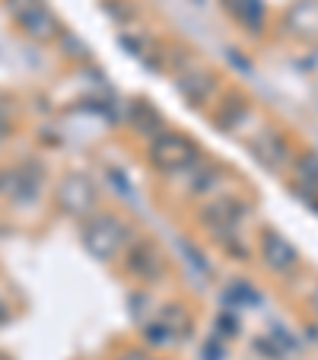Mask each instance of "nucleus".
I'll return each instance as SVG.
<instances>
[{
  "label": "nucleus",
  "mask_w": 318,
  "mask_h": 360,
  "mask_svg": "<svg viewBox=\"0 0 318 360\" xmlns=\"http://www.w3.org/2000/svg\"><path fill=\"white\" fill-rule=\"evenodd\" d=\"M86 245L93 249V255L109 259L124 245V226L115 217H99L93 226L86 230Z\"/></svg>",
  "instance_id": "obj_1"
},
{
  "label": "nucleus",
  "mask_w": 318,
  "mask_h": 360,
  "mask_svg": "<svg viewBox=\"0 0 318 360\" xmlns=\"http://www.w3.org/2000/svg\"><path fill=\"white\" fill-rule=\"evenodd\" d=\"M261 255L267 259V265L277 268V271H286V268L296 265V249H293L280 233H271V230L261 236Z\"/></svg>",
  "instance_id": "obj_2"
},
{
  "label": "nucleus",
  "mask_w": 318,
  "mask_h": 360,
  "mask_svg": "<svg viewBox=\"0 0 318 360\" xmlns=\"http://www.w3.org/2000/svg\"><path fill=\"white\" fill-rule=\"evenodd\" d=\"M194 157V147H191L185 137H159L156 141V163L172 169V166H185Z\"/></svg>",
  "instance_id": "obj_3"
},
{
  "label": "nucleus",
  "mask_w": 318,
  "mask_h": 360,
  "mask_svg": "<svg viewBox=\"0 0 318 360\" xmlns=\"http://www.w3.org/2000/svg\"><path fill=\"white\" fill-rule=\"evenodd\" d=\"M61 204L74 214L89 211V207H93V188H89L86 179H67V182L61 185Z\"/></svg>",
  "instance_id": "obj_4"
},
{
  "label": "nucleus",
  "mask_w": 318,
  "mask_h": 360,
  "mask_svg": "<svg viewBox=\"0 0 318 360\" xmlns=\"http://www.w3.org/2000/svg\"><path fill=\"white\" fill-rule=\"evenodd\" d=\"M230 7H232V13L249 22L251 29H261V22H264L261 0H230Z\"/></svg>",
  "instance_id": "obj_5"
},
{
  "label": "nucleus",
  "mask_w": 318,
  "mask_h": 360,
  "mask_svg": "<svg viewBox=\"0 0 318 360\" xmlns=\"http://www.w3.org/2000/svg\"><path fill=\"white\" fill-rule=\"evenodd\" d=\"M255 150H258V157L264 160L267 166H277L280 160H284V141H280L277 134H261V141L255 143Z\"/></svg>",
  "instance_id": "obj_6"
},
{
  "label": "nucleus",
  "mask_w": 318,
  "mask_h": 360,
  "mask_svg": "<svg viewBox=\"0 0 318 360\" xmlns=\"http://www.w3.org/2000/svg\"><path fill=\"white\" fill-rule=\"evenodd\" d=\"M299 179H303L312 191H318V153H305V157L299 160Z\"/></svg>",
  "instance_id": "obj_7"
},
{
  "label": "nucleus",
  "mask_w": 318,
  "mask_h": 360,
  "mask_svg": "<svg viewBox=\"0 0 318 360\" xmlns=\"http://www.w3.org/2000/svg\"><path fill=\"white\" fill-rule=\"evenodd\" d=\"M312 303H315V309H318V290H315V297H312Z\"/></svg>",
  "instance_id": "obj_8"
},
{
  "label": "nucleus",
  "mask_w": 318,
  "mask_h": 360,
  "mask_svg": "<svg viewBox=\"0 0 318 360\" xmlns=\"http://www.w3.org/2000/svg\"><path fill=\"white\" fill-rule=\"evenodd\" d=\"M124 360H143V357H137V354H131V357H124Z\"/></svg>",
  "instance_id": "obj_9"
}]
</instances>
